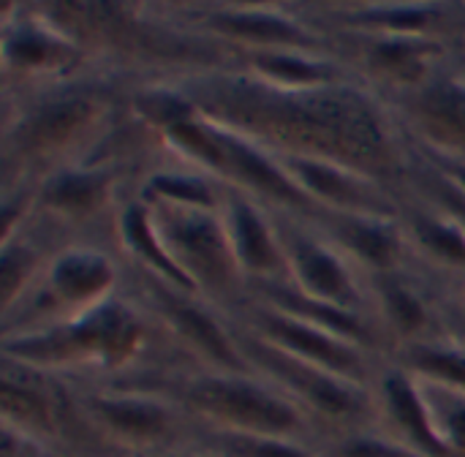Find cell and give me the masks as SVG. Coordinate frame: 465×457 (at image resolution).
<instances>
[{"label":"cell","mask_w":465,"mask_h":457,"mask_svg":"<svg viewBox=\"0 0 465 457\" xmlns=\"http://www.w3.org/2000/svg\"><path fill=\"white\" fill-rule=\"evenodd\" d=\"M5 55L16 65L38 68V65H54L63 57H68V46L54 41V38H49V35L27 30V33H19V38H11L5 44Z\"/></svg>","instance_id":"29"},{"label":"cell","mask_w":465,"mask_h":457,"mask_svg":"<svg viewBox=\"0 0 465 457\" xmlns=\"http://www.w3.org/2000/svg\"><path fill=\"white\" fill-rule=\"evenodd\" d=\"M441 164H444V174H447L452 183H458L465 191V161L450 158V161H441Z\"/></svg>","instance_id":"33"},{"label":"cell","mask_w":465,"mask_h":457,"mask_svg":"<svg viewBox=\"0 0 465 457\" xmlns=\"http://www.w3.org/2000/svg\"><path fill=\"white\" fill-rule=\"evenodd\" d=\"M373 428L417 457H450L439 439L422 387L401 371L381 379V398L376 403Z\"/></svg>","instance_id":"7"},{"label":"cell","mask_w":465,"mask_h":457,"mask_svg":"<svg viewBox=\"0 0 465 457\" xmlns=\"http://www.w3.org/2000/svg\"><path fill=\"white\" fill-rule=\"evenodd\" d=\"M215 27L229 35L251 38L253 44H308L311 41L308 33L300 30L292 19L264 14V11L221 14L215 16Z\"/></svg>","instance_id":"22"},{"label":"cell","mask_w":465,"mask_h":457,"mask_svg":"<svg viewBox=\"0 0 465 457\" xmlns=\"http://www.w3.org/2000/svg\"><path fill=\"white\" fill-rule=\"evenodd\" d=\"M213 128H215L218 144L223 150V161H226L223 172L234 174L248 188H253L270 199H278L283 204H292V207H311L313 204V199L283 172L281 164L262 155L240 134H232V131L218 128V125H213Z\"/></svg>","instance_id":"9"},{"label":"cell","mask_w":465,"mask_h":457,"mask_svg":"<svg viewBox=\"0 0 465 457\" xmlns=\"http://www.w3.org/2000/svg\"><path fill=\"white\" fill-rule=\"evenodd\" d=\"M430 406L436 431L450 457H465V392L439 384H420Z\"/></svg>","instance_id":"25"},{"label":"cell","mask_w":465,"mask_h":457,"mask_svg":"<svg viewBox=\"0 0 465 457\" xmlns=\"http://www.w3.org/2000/svg\"><path fill=\"white\" fill-rule=\"evenodd\" d=\"M411 114L417 125L428 134L430 142L444 147L452 155H463L465 161V84L463 82H447L439 79L433 84H425L414 101Z\"/></svg>","instance_id":"11"},{"label":"cell","mask_w":465,"mask_h":457,"mask_svg":"<svg viewBox=\"0 0 465 457\" xmlns=\"http://www.w3.org/2000/svg\"><path fill=\"white\" fill-rule=\"evenodd\" d=\"M259 330L264 341L278 343V349L300 363L316 365L327 373H335L351 384L365 382V365L354 343L319 330L308 322H300L294 316H286L281 311H262L259 313Z\"/></svg>","instance_id":"6"},{"label":"cell","mask_w":465,"mask_h":457,"mask_svg":"<svg viewBox=\"0 0 465 457\" xmlns=\"http://www.w3.org/2000/svg\"><path fill=\"white\" fill-rule=\"evenodd\" d=\"M139 341V322L117 303L90 311L82 322L52 330L46 335L22 338L5 352L30 363H63L79 357H104L120 363Z\"/></svg>","instance_id":"4"},{"label":"cell","mask_w":465,"mask_h":457,"mask_svg":"<svg viewBox=\"0 0 465 457\" xmlns=\"http://www.w3.org/2000/svg\"><path fill=\"white\" fill-rule=\"evenodd\" d=\"M332 229L354 256H360L365 264H371L376 270H392L401 259L398 232L379 218L341 213L332 221Z\"/></svg>","instance_id":"16"},{"label":"cell","mask_w":465,"mask_h":457,"mask_svg":"<svg viewBox=\"0 0 465 457\" xmlns=\"http://www.w3.org/2000/svg\"><path fill=\"white\" fill-rule=\"evenodd\" d=\"M384 308H387L392 327L401 335H417L428 327V311L422 300L401 283L384 286Z\"/></svg>","instance_id":"30"},{"label":"cell","mask_w":465,"mask_h":457,"mask_svg":"<svg viewBox=\"0 0 465 457\" xmlns=\"http://www.w3.org/2000/svg\"><path fill=\"white\" fill-rule=\"evenodd\" d=\"M433 52L436 46L422 38L390 35L371 49V63L390 79L420 84L428 74V57Z\"/></svg>","instance_id":"20"},{"label":"cell","mask_w":465,"mask_h":457,"mask_svg":"<svg viewBox=\"0 0 465 457\" xmlns=\"http://www.w3.org/2000/svg\"><path fill=\"white\" fill-rule=\"evenodd\" d=\"M256 71L264 76V82H272L278 87H327L335 79V71L330 65H322L308 57H297L292 52H262L256 55Z\"/></svg>","instance_id":"24"},{"label":"cell","mask_w":465,"mask_h":457,"mask_svg":"<svg viewBox=\"0 0 465 457\" xmlns=\"http://www.w3.org/2000/svg\"><path fill=\"white\" fill-rule=\"evenodd\" d=\"M52 289L63 303L98 300L114 281L112 264L93 251H68L52 267Z\"/></svg>","instance_id":"15"},{"label":"cell","mask_w":465,"mask_h":457,"mask_svg":"<svg viewBox=\"0 0 465 457\" xmlns=\"http://www.w3.org/2000/svg\"><path fill=\"white\" fill-rule=\"evenodd\" d=\"M177 406L202 431L289 439L319 450L324 444L316 420L289 392H278L242 376L193 379L180 390Z\"/></svg>","instance_id":"2"},{"label":"cell","mask_w":465,"mask_h":457,"mask_svg":"<svg viewBox=\"0 0 465 457\" xmlns=\"http://www.w3.org/2000/svg\"><path fill=\"white\" fill-rule=\"evenodd\" d=\"M95 104L84 98H65L44 104L19 131V147L30 153H46L60 144H68L84 125L93 123Z\"/></svg>","instance_id":"13"},{"label":"cell","mask_w":465,"mask_h":457,"mask_svg":"<svg viewBox=\"0 0 465 457\" xmlns=\"http://www.w3.org/2000/svg\"><path fill=\"white\" fill-rule=\"evenodd\" d=\"M272 305L275 311L286 313V316H294L300 322H308L319 330H327L349 343H360L365 338V327L360 324V319L343 308H335V305H327V303H319L308 294H300V292H289V289H272Z\"/></svg>","instance_id":"18"},{"label":"cell","mask_w":465,"mask_h":457,"mask_svg":"<svg viewBox=\"0 0 465 457\" xmlns=\"http://www.w3.org/2000/svg\"><path fill=\"white\" fill-rule=\"evenodd\" d=\"M161 215V243L180 270L193 283L199 278L207 286H229L240 264L232 237L213 218V210L169 204Z\"/></svg>","instance_id":"5"},{"label":"cell","mask_w":465,"mask_h":457,"mask_svg":"<svg viewBox=\"0 0 465 457\" xmlns=\"http://www.w3.org/2000/svg\"><path fill=\"white\" fill-rule=\"evenodd\" d=\"M169 322L174 324V330L191 343L196 346L202 354H207L210 360H215L218 365L226 368H240V352L234 349V343L226 338V333L215 324L213 316H207L202 308L188 305L183 300L169 303L166 308Z\"/></svg>","instance_id":"17"},{"label":"cell","mask_w":465,"mask_h":457,"mask_svg":"<svg viewBox=\"0 0 465 457\" xmlns=\"http://www.w3.org/2000/svg\"><path fill=\"white\" fill-rule=\"evenodd\" d=\"M289 259L308 297L343 311H349L357 303V286L349 270L332 251H327L316 240L308 237L292 240Z\"/></svg>","instance_id":"10"},{"label":"cell","mask_w":465,"mask_h":457,"mask_svg":"<svg viewBox=\"0 0 465 457\" xmlns=\"http://www.w3.org/2000/svg\"><path fill=\"white\" fill-rule=\"evenodd\" d=\"M193 444L221 457H324L319 447L289 442V439L218 433V431H202V428H199V436Z\"/></svg>","instance_id":"19"},{"label":"cell","mask_w":465,"mask_h":457,"mask_svg":"<svg viewBox=\"0 0 465 457\" xmlns=\"http://www.w3.org/2000/svg\"><path fill=\"white\" fill-rule=\"evenodd\" d=\"M150 194L163 199L166 204H183V207H199V210H215V196L213 191L185 174H158L150 183Z\"/></svg>","instance_id":"28"},{"label":"cell","mask_w":465,"mask_h":457,"mask_svg":"<svg viewBox=\"0 0 465 457\" xmlns=\"http://www.w3.org/2000/svg\"><path fill=\"white\" fill-rule=\"evenodd\" d=\"M199 109L232 134L245 131L283 155L316 158L354 174H390L395 144L376 106L343 87H278L253 79H215L196 90Z\"/></svg>","instance_id":"1"},{"label":"cell","mask_w":465,"mask_h":457,"mask_svg":"<svg viewBox=\"0 0 465 457\" xmlns=\"http://www.w3.org/2000/svg\"><path fill=\"white\" fill-rule=\"evenodd\" d=\"M150 457H221L199 444H191V447H180V450H169V452H161V455H150Z\"/></svg>","instance_id":"34"},{"label":"cell","mask_w":465,"mask_h":457,"mask_svg":"<svg viewBox=\"0 0 465 457\" xmlns=\"http://www.w3.org/2000/svg\"><path fill=\"white\" fill-rule=\"evenodd\" d=\"M278 164L311 199L327 202L346 215H390V204L360 174L343 166L300 155H283Z\"/></svg>","instance_id":"8"},{"label":"cell","mask_w":465,"mask_h":457,"mask_svg":"<svg viewBox=\"0 0 465 457\" xmlns=\"http://www.w3.org/2000/svg\"><path fill=\"white\" fill-rule=\"evenodd\" d=\"M139 109L158 125L172 128L174 123L191 120L193 117V106L183 98H174L169 93H150L139 98Z\"/></svg>","instance_id":"31"},{"label":"cell","mask_w":465,"mask_h":457,"mask_svg":"<svg viewBox=\"0 0 465 457\" xmlns=\"http://www.w3.org/2000/svg\"><path fill=\"white\" fill-rule=\"evenodd\" d=\"M433 188H436V196L441 199V204L455 215V221L463 226L465 232V191L458 185V183H452L444 172L433 180Z\"/></svg>","instance_id":"32"},{"label":"cell","mask_w":465,"mask_h":457,"mask_svg":"<svg viewBox=\"0 0 465 457\" xmlns=\"http://www.w3.org/2000/svg\"><path fill=\"white\" fill-rule=\"evenodd\" d=\"M409 363L414 371L428 382L447 390L465 392V352L463 349H447V346H430V343H414L409 352Z\"/></svg>","instance_id":"26"},{"label":"cell","mask_w":465,"mask_h":457,"mask_svg":"<svg viewBox=\"0 0 465 457\" xmlns=\"http://www.w3.org/2000/svg\"><path fill=\"white\" fill-rule=\"evenodd\" d=\"M232 245L237 264L253 275H272L283 270V256L270 226L248 202L232 204Z\"/></svg>","instance_id":"14"},{"label":"cell","mask_w":465,"mask_h":457,"mask_svg":"<svg viewBox=\"0 0 465 457\" xmlns=\"http://www.w3.org/2000/svg\"><path fill=\"white\" fill-rule=\"evenodd\" d=\"M123 234H125L128 245H134V251L142 253L144 262L155 264V270L163 273L172 283H177L180 289H188V292L196 289V283H193V281L180 270V264L169 256V251L163 248L161 237H158L155 229L150 226L147 213H144L139 204H131V207L125 210V215H123Z\"/></svg>","instance_id":"23"},{"label":"cell","mask_w":465,"mask_h":457,"mask_svg":"<svg viewBox=\"0 0 465 457\" xmlns=\"http://www.w3.org/2000/svg\"><path fill=\"white\" fill-rule=\"evenodd\" d=\"M411 226H414V234L428 253L439 256L447 264L465 267V232L460 224L436 221L430 215H417L411 221Z\"/></svg>","instance_id":"27"},{"label":"cell","mask_w":465,"mask_h":457,"mask_svg":"<svg viewBox=\"0 0 465 457\" xmlns=\"http://www.w3.org/2000/svg\"><path fill=\"white\" fill-rule=\"evenodd\" d=\"M0 403H3V420L5 431L27 439L38 447H52L60 442V414L52 406V401L33 384L14 382L11 376L3 379L0 387Z\"/></svg>","instance_id":"12"},{"label":"cell","mask_w":465,"mask_h":457,"mask_svg":"<svg viewBox=\"0 0 465 457\" xmlns=\"http://www.w3.org/2000/svg\"><path fill=\"white\" fill-rule=\"evenodd\" d=\"M95 436L131 457H150L191 447L199 425L177 406L144 395H84L79 403Z\"/></svg>","instance_id":"3"},{"label":"cell","mask_w":465,"mask_h":457,"mask_svg":"<svg viewBox=\"0 0 465 457\" xmlns=\"http://www.w3.org/2000/svg\"><path fill=\"white\" fill-rule=\"evenodd\" d=\"M109 174L101 172H63L44 188V202L68 215L93 213L106 196Z\"/></svg>","instance_id":"21"}]
</instances>
